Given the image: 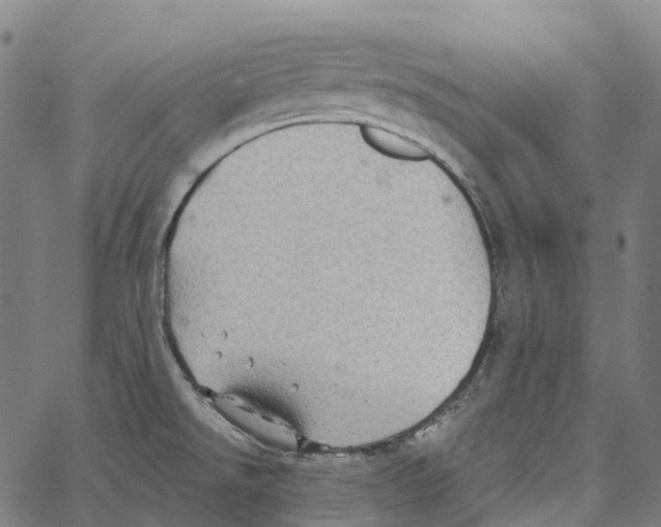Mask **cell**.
Listing matches in <instances>:
<instances>
[{"label":"cell","instance_id":"1","mask_svg":"<svg viewBox=\"0 0 661 527\" xmlns=\"http://www.w3.org/2000/svg\"><path fill=\"white\" fill-rule=\"evenodd\" d=\"M362 134L369 145L386 156L404 160H420L427 155L416 143L394 132L367 127L362 130Z\"/></svg>","mask_w":661,"mask_h":527}]
</instances>
